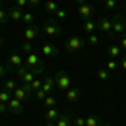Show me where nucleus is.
<instances>
[{"label": "nucleus", "mask_w": 126, "mask_h": 126, "mask_svg": "<svg viewBox=\"0 0 126 126\" xmlns=\"http://www.w3.org/2000/svg\"><path fill=\"white\" fill-rule=\"evenodd\" d=\"M56 126H72V114L64 113L56 119Z\"/></svg>", "instance_id": "nucleus-16"}, {"label": "nucleus", "mask_w": 126, "mask_h": 126, "mask_svg": "<svg viewBox=\"0 0 126 126\" xmlns=\"http://www.w3.org/2000/svg\"><path fill=\"white\" fill-rule=\"evenodd\" d=\"M12 96L15 97V99H19V101H22V103H27V101H30V96L32 94H29L22 86H17V89L12 93Z\"/></svg>", "instance_id": "nucleus-12"}, {"label": "nucleus", "mask_w": 126, "mask_h": 126, "mask_svg": "<svg viewBox=\"0 0 126 126\" xmlns=\"http://www.w3.org/2000/svg\"><path fill=\"white\" fill-rule=\"evenodd\" d=\"M42 30L46 32V35H49V37H56V35L62 34V27L59 25V20H56V19L46 20V24L42 25Z\"/></svg>", "instance_id": "nucleus-3"}, {"label": "nucleus", "mask_w": 126, "mask_h": 126, "mask_svg": "<svg viewBox=\"0 0 126 126\" xmlns=\"http://www.w3.org/2000/svg\"><path fill=\"white\" fill-rule=\"evenodd\" d=\"M25 66H27L29 69H34V71L44 72V61H42L35 52L27 54V57H25Z\"/></svg>", "instance_id": "nucleus-4"}, {"label": "nucleus", "mask_w": 126, "mask_h": 126, "mask_svg": "<svg viewBox=\"0 0 126 126\" xmlns=\"http://www.w3.org/2000/svg\"><path fill=\"white\" fill-rule=\"evenodd\" d=\"M54 79H56V89H59V91H67V89H71L72 81H71V76H69L66 71L56 72Z\"/></svg>", "instance_id": "nucleus-1"}, {"label": "nucleus", "mask_w": 126, "mask_h": 126, "mask_svg": "<svg viewBox=\"0 0 126 126\" xmlns=\"http://www.w3.org/2000/svg\"><path fill=\"white\" fill-rule=\"evenodd\" d=\"M108 56H109L111 59L119 57V56H121V47H119V46H116V44H113L111 47L108 49Z\"/></svg>", "instance_id": "nucleus-21"}, {"label": "nucleus", "mask_w": 126, "mask_h": 126, "mask_svg": "<svg viewBox=\"0 0 126 126\" xmlns=\"http://www.w3.org/2000/svg\"><path fill=\"white\" fill-rule=\"evenodd\" d=\"M111 22H113V34L123 35L126 32V20L123 19V15H116Z\"/></svg>", "instance_id": "nucleus-5"}, {"label": "nucleus", "mask_w": 126, "mask_h": 126, "mask_svg": "<svg viewBox=\"0 0 126 126\" xmlns=\"http://www.w3.org/2000/svg\"><path fill=\"white\" fill-rule=\"evenodd\" d=\"M84 46H86V40L82 37H79V35H72L64 42V49L67 52H79Z\"/></svg>", "instance_id": "nucleus-2"}, {"label": "nucleus", "mask_w": 126, "mask_h": 126, "mask_svg": "<svg viewBox=\"0 0 126 126\" xmlns=\"http://www.w3.org/2000/svg\"><path fill=\"white\" fill-rule=\"evenodd\" d=\"M0 9H2V0H0Z\"/></svg>", "instance_id": "nucleus-47"}, {"label": "nucleus", "mask_w": 126, "mask_h": 126, "mask_svg": "<svg viewBox=\"0 0 126 126\" xmlns=\"http://www.w3.org/2000/svg\"><path fill=\"white\" fill-rule=\"evenodd\" d=\"M42 89L46 91V94H50V93L56 89V79H54V76H46V78H44Z\"/></svg>", "instance_id": "nucleus-14"}, {"label": "nucleus", "mask_w": 126, "mask_h": 126, "mask_svg": "<svg viewBox=\"0 0 126 126\" xmlns=\"http://www.w3.org/2000/svg\"><path fill=\"white\" fill-rule=\"evenodd\" d=\"M46 96H47V94H46V91H44V89H39V91H35V93H34V97H35L37 101H44Z\"/></svg>", "instance_id": "nucleus-34"}, {"label": "nucleus", "mask_w": 126, "mask_h": 126, "mask_svg": "<svg viewBox=\"0 0 126 126\" xmlns=\"http://www.w3.org/2000/svg\"><path fill=\"white\" fill-rule=\"evenodd\" d=\"M99 2H104V0H99Z\"/></svg>", "instance_id": "nucleus-48"}, {"label": "nucleus", "mask_w": 126, "mask_h": 126, "mask_svg": "<svg viewBox=\"0 0 126 126\" xmlns=\"http://www.w3.org/2000/svg\"><path fill=\"white\" fill-rule=\"evenodd\" d=\"M119 47L126 50V34H123V35L119 37Z\"/></svg>", "instance_id": "nucleus-40"}, {"label": "nucleus", "mask_w": 126, "mask_h": 126, "mask_svg": "<svg viewBox=\"0 0 126 126\" xmlns=\"http://www.w3.org/2000/svg\"><path fill=\"white\" fill-rule=\"evenodd\" d=\"M61 116V113H59L56 108H47V111H46V119L50 121V123H56V119Z\"/></svg>", "instance_id": "nucleus-18"}, {"label": "nucleus", "mask_w": 126, "mask_h": 126, "mask_svg": "<svg viewBox=\"0 0 126 126\" xmlns=\"http://www.w3.org/2000/svg\"><path fill=\"white\" fill-rule=\"evenodd\" d=\"M97 78L101 81H108L109 79V71L108 69H97Z\"/></svg>", "instance_id": "nucleus-33"}, {"label": "nucleus", "mask_w": 126, "mask_h": 126, "mask_svg": "<svg viewBox=\"0 0 126 126\" xmlns=\"http://www.w3.org/2000/svg\"><path fill=\"white\" fill-rule=\"evenodd\" d=\"M74 2H76L78 5H82V3H86V0H74Z\"/></svg>", "instance_id": "nucleus-44"}, {"label": "nucleus", "mask_w": 126, "mask_h": 126, "mask_svg": "<svg viewBox=\"0 0 126 126\" xmlns=\"http://www.w3.org/2000/svg\"><path fill=\"white\" fill-rule=\"evenodd\" d=\"M3 47V39H2V37H0V49Z\"/></svg>", "instance_id": "nucleus-45"}, {"label": "nucleus", "mask_w": 126, "mask_h": 126, "mask_svg": "<svg viewBox=\"0 0 126 126\" xmlns=\"http://www.w3.org/2000/svg\"><path fill=\"white\" fill-rule=\"evenodd\" d=\"M81 89L79 87H71V89H67L66 91V99H67L69 103H74V101H78L79 97H81Z\"/></svg>", "instance_id": "nucleus-15"}, {"label": "nucleus", "mask_w": 126, "mask_h": 126, "mask_svg": "<svg viewBox=\"0 0 126 126\" xmlns=\"http://www.w3.org/2000/svg\"><path fill=\"white\" fill-rule=\"evenodd\" d=\"M104 7L108 10H114L116 9V0H104Z\"/></svg>", "instance_id": "nucleus-37"}, {"label": "nucleus", "mask_w": 126, "mask_h": 126, "mask_svg": "<svg viewBox=\"0 0 126 126\" xmlns=\"http://www.w3.org/2000/svg\"><path fill=\"white\" fill-rule=\"evenodd\" d=\"M20 50H22V52H25V54H32L35 49H34V46H32V42H27V40H25V42L20 46Z\"/></svg>", "instance_id": "nucleus-28"}, {"label": "nucleus", "mask_w": 126, "mask_h": 126, "mask_svg": "<svg viewBox=\"0 0 126 126\" xmlns=\"http://www.w3.org/2000/svg\"><path fill=\"white\" fill-rule=\"evenodd\" d=\"M39 30H40V27L39 25H27L25 27V30H24V39L27 40V42H32V40L37 37V34H39Z\"/></svg>", "instance_id": "nucleus-9"}, {"label": "nucleus", "mask_w": 126, "mask_h": 126, "mask_svg": "<svg viewBox=\"0 0 126 126\" xmlns=\"http://www.w3.org/2000/svg\"><path fill=\"white\" fill-rule=\"evenodd\" d=\"M5 111H9V104L0 103V114H2V113H5Z\"/></svg>", "instance_id": "nucleus-42"}, {"label": "nucleus", "mask_w": 126, "mask_h": 126, "mask_svg": "<svg viewBox=\"0 0 126 126\" xmlns=\"http://www.w3.org/2000/svg\"><path fill=\"white\" fill-rule=\"evenodd\" d=\"M42 82H44V79H39L35 78L32 82H30V86H32V91L35 93V91H39V89H42Z\"/></svg>", "instance_id": "nucleus-31"}, {"label": "nucleus", "mask_w": 126, "mask_h": 126, "mask_svg": "<svg viewBox=\"0 0 126 126\" xmlns=\"http://www.w3.org/2000/svg\"><path fill=\"white\" fill-rule=\"evenodd\" d=\"M78 14H79V17L87 20V19H91V15L94 14V9L91 5H87V3H82V5H78Z\"/></svg>", "instance_id": "nucleus-13"}, {"label": "nucleus", "mask_w": 126, "mask_h": 126, "mask_svg": "<svg viewBox=\"0 0 126 126\" xmlns=\"http://www.w3.org/2000/svg\"><path fill=\"white\" fill-rule=\"evenodd\" d=\"M59 9L57 2H54V0H47L46 3H44V10L47 12V14H56V10Z\"/></svg>", "instance_id": "nucleus-20"}, {"label": "nucleus", "mask_w": 126, "mask_h": 126, "mask_svg": "<svg viewBox=\"0 0 126 126\" xmlns=\"http://www.w3.org/2000/svg\"><path fill=\"white\" fill-rule=\"evenodd\" d=\"M34 20H35L34 14L29 12V10H25V12H24V17H22V22H24L25 25H34Z\"/></svg>", "instance_id": "nucleus-23"}, {"label": "nucleus", "mask_w": 126, "mask_h": 126, "mask_svg": "<svg viewBox=\"0 0 126 126\" xmlns=\"http://www.w3.org/2000/svg\"><path fill=\"white\" fill-rule=\"evenodd\" d=\"M82 29L86 30L87 34H93V32L97 29V25H96V22H94V20L87 19V20H84V22H82Z\"/></svg>", "instance_id": "nucleus-19"}, {"label": "nucleus", "mask_w": 126, "mask_h": 126, "mask_svg": "<svg viewBox=\"0 0 126 126\" xmlns=\"http://www.w3.org/2000/svg\"><path fill=\"white\" fill-rule=\"evenodd\" d=\"M24 12H25V10L20 9V7H17V5H14V7H10V9L7 10L9 19L14 20V22H19V20H22V17H24Z\"/></svg>", "instance_id": "nucleus-11"}, {"label": "nucleus", "mask_w": 126, "mask_h": 126, "mask_svg": "<svg viewBox=\"0 0 126 126\" xmlns=\"http://www.w3.org/2000/svg\"><path fill=\"white\" fill-rule=\"evenodd\" d=\"M72 125H74V126H86V118L72 116Z\"/></svg>", "instance_id": "nucleus-32"}, {"label": "nucleus", "mask_w": 126, "mask_h": 126, "mask_svg": "<svg viewBox=\"0 0 126 126\" xmlns=\"http://www.w3.org/2000/svg\"><path fill=\"white\" fill-rule=\"evenodd\" d=\"M27 72H29V67H27L25 64H24V66H20V67L17 69V76H19V79H22Z\"/></svg>", "instance_id": "nucleus-35"}, {"label": "nucleus", "mask_w": 126, "mask_h": 126, "mask_svg": "<svg viewBox=\"0 0 126 126\" xmlns=\"http://www.w3.org/2000/svg\"><path fill=\"white\" fill-rule=\"evenodd\" d=\"M86 42L89 44V46H93V47H94V46H97V44H99V35L93 32V34H89V35L86 37Z\"/></svg>", "instance_id": "nucleus-24"}, {"label": "nucleus", "mask_w": 126, "mask_h": 126, "mask_svg": "<svg viewBox=\"0 0 126 126\" xmlns=\"http://www.w3.org/2000/svg\"><path fill=\"white\" fill-rule=\"evenodd\" d=\"M103 126H111V125H106V123H103Z\"/></svg>", "instance_id": "nucleus-46"}, {"label": "nucleus", "mask_w": 126, "mask_h": 126, "mask_svg": "<svg viewBox=\"0 0 126 126\" xmlns=\"http://www.w3.org/2000/svg\"><path fill=\"white\" fill-rule=\"evenodd\" d=\"M37 74H42V72H39V71H34V69H29V72H27V74H25L22 79H19V81L22 82V84H30V82L35 79V76H37Z\"/></svg>", "instance_id": "nucleus-17"}, {"label": "nucleus", "mask_w": 126, "mask_h": 126, "mask_svg": "<svg viewBox=\"0 0 126 126\" xmlns=\"http://www.w3.org/2000/svg\"><path fill=\"white\" fill-rule=\"evenodd\" d=\"M42 54L46 56V57H57L59 56V47L56 44H50V42H46V44H42Z\"/></svg>", "instance_id": "nucleus-7"}, {"label": "nucleus", "mask_w": 126, "mask_h": 126, "mask_svg": "<svg viewBox=\"0 0 126 126\" xmlns=\"http://www.w3.org/2000/svg\"><path fill=\"white\" fill-rule=\"evenodd\" d=\"M44 104H46V108H54L56 104H57V97L47 94V96H46V99H44Z\"/></svg>", "instance_id": "nucleus-25"}, {"label": "nucleus", "mask_w": 126, "mask_h": 126, "mask_svg": "<svg viewBox=\"0 0 126 126\" xmlns=\"http://www.w3.org/2000/svg\"><path fill=\"white\" fill-rule=\"evenodd\" d=\"M3 89H5V91H9V93H14V91L17 89V82H15L14 79H9V81H5Z\"/></svg>", "instance_id": "nucleus-27"}, {"label": "nucleus", "mask_w": 126, "mask_h": 126, "mask_svg": "<svg viewBox=\"0 0 126 126\" xmlns=\"http://www.w3.org/2000/svg\"><path fill=\"white\" fill-rule=\"evenodd\" d=\"M15 3H17V7H20V9H25L29 5V0H15Z\"/></svg>", "instance_id": "nucleus-39"}, {"label": "nucleus", "mask_w": 126, "mask_h": 126, "mask_svg": "<svg viewBox=\"0 0 126 126\" xmlns=\"http://www.w3.org/2000/svg\"><path fill=\"white\" fill-rule=\"evenodd\" d=\"M106 69L109 72H114L116 69H119V62H116V59H109L106 62Z\"/></svg>", "instance_id": "nucleus-26"}, {"label": "nucleus", "mask_w": 126, "mask_h": 126, "mask_svg": "<svg viewBox=\"0 0 126 126\" xmlns=\"http://www.w3.org/2000/svg\"><path fill=\"white\" fill-rule=\"evenodd\" d=\"M119 69H123V71L126 72V54L121 57V61H119Z\"/></svg>", "instance_id": "nucleus-41"}, {"label": "nucleus", "mask_w": 126, "mask_h": 126, "mask_svg": "<svg viewBox=\"0 0 126 126\" xmlns=\"http://www.w3.org/2000/svg\"><path fill=\"white\" fill-rule=\"evenodd\" d=\"M67 10H64V9H57L56 10V14H54V19L56 20H64V19H67Z\"/></svg>", "instance_id": "nucleus-29"}, {"label": "nucleus", "mask_w": 126, "mask_h": 126, "mask_svg": "<svg viewBox=\"0 0 126 126\" xmlns=\"http://www.w3.org/2000/svg\"><path fill=\"white\" fill-rule=\"evenodd\" d=\"M9 111L12 114H15V116H20V114L24 113V104H22V101H19V99H15V97L12 96V99L9 101Z\"/></svg>", "instance_id": "nucleus-8"}, {"label": "nucleus", "mask_w": 126, "mask_h": 126, "mask_svg": "<svg viewBox=\"0 0 126 126\" xmlns=\"http://www.w3.org/2000/svg\"><path fill=\"white\" fill-rule=\"evenodd\" d=\"M9 71H10L9 66H5V64H0V79H2V78H5V74H7Z\"/></svg>", "instance_id": "nucleus-38"}, {"label": "nucleus", "mask_w": 126, "mask_h": 126, "mask_svg": "<svg viewBox=\"0 0 126 126\" xmlns=\"http://www.w3.org/2000/svg\"><path fill=\"white\" fill-rule=\"evenodd\" d=\"M39 3H40V0H29V5L32 7V9H35Z\"/></svg>", "instance_id": "nucleus-43"}, {"label": "nucleus", "mask_w": 126, "mask_h": 126, "mask_svg": "<svg viewBox=\"0 0 126 126\" xmlns=\"http://www.w3.org/2000/svg\"><path fill=\"white\" fill-rule=\"evenodd\" d=\"M24 64H25V61L20 57L19 52L17 50H12L10 52V57H9V69H19Z\"/></svg>", "instance_id": "nucleus-6"}, {"label": "nucleus", "mask_w": 126, "mask_h": 126, "mask_svg": "<svg viewBox=\"0 0 126 126\" xmlns=\"http://www.w3.org/2000/svg\"><path fill=\"white\" fill-rule=\"evenodd\" d=\"M86 126H103V119L93 114V116L86 118Z\"/></svg>", "instance_id": "nucleus-22"}, {"label": "nucleus", "mask_w": 126, "mask_h": 126, "mask_svg": "<svg viewBox=\"0 0 126 126\" xmlns=\"http://www.w3.org/2000/svg\"><path fill=\"white\" fill-rule=\"evenodd\" d=\"M7 20H9V14H7L3 9H0V24H3V25H5V24H7Z\"/></svg>", "instance_id": "nucleus-36"}, {"label": "nucleus", "mask_w": 126, "mask_h": 126, "mask_svg": "<svg viewBox=\"0 0 126 126\" xmlns=\"http://www.w3.org/2000/svg\"><path fill=\"white\" fill-rule=\"evenodd\" d=\"M96 25L101 32H104V34H113V22H111V20L101 17V19H97Z\"/></svg>", "instance_id": "nucleus-10"}, {"label": "nucleus", "mask_w": 126, "mask_h": 126, "mask_svg": "<svg viewBox=\"0 0 126 126\" xmlns=\"http://www.w3.org/2000/svg\"><path fill=\"white\" fill-rule=\"evenodd\" d=\"M12 99V93H9V91H0V103H5V104H9V101Z\"/></svg>", "instance_id": "nucleus-30"}]
</instances>
